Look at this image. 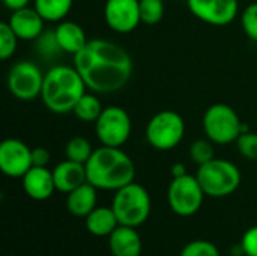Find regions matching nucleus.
Instances as JSON below:
<instances>
[{"label": "nucleus", "instance_id": "f257e3e1", "mask_svg": "<svg viewBox=\"0 0 257 256\" xmlns=\"http://www.w3.org/2000/svg\"><path fill=\"white\" fill-rule=\"evenodd\" d=\"M74 66L87 89L95 94L120 91L130 81L134 68L133 59L123 47L101 38L87 41L74 56Z\"/></svg>", "mask_w": 257, "mask_h": 256}, {"label": "nucleus", "instance_id": "f03ea898", "mask_svg": "<svg viewBox=\"0 0 257 256\" xmlns=\"http://www.w3.org/2000/svg\"><path fill=\"white\" fill-rule=\"evenodd\" d=\"M87 183L98 190H119L134 181L136 166L133 158L114 146H99L86 163Z\"/></svg>", "mask_w": 257, "mask_h": 256}, {"label": "nucleus", "instance_id": "7ed1b4c3", "mask_svg": "<svg viewBox=\"0 0 257 256\" xmlns=\"http://www.w3.org/2000/svg\"><path fill=\"white\" fill-rule=\"evenodd\" d=\"M86 89L87 86L74 65H56L45 72L39 98L50 112L66 115L74 110Z\"/></svg>", "mask_w": 257, "mask_h": 256}, {"label": "nucleus", "instance_id": "20e7f679", "mask_svg": "<svg viewBox=\"0 0 257 256\" xmlns=\"http://www.w3.org/2000/svg\"><path fill=\"white\" fill-rule=\"evenodd\" d=\"M111 208L119 225L139 228L148 220L152 210L149 192L142 184L133 181L114 192Z\"/></svg>", "mask_w": 257, "mask_h": 256}, {"label": "nucleus", "instance_id": "39448f33", "mask_svg": "<svg viewBox=\"0 0 257 256\" xmlns=\"http://www.w3.org/2000/svg\"><path fill=\"white\" fill-rule=\"evenodd\" d=\"M203 192L209 198H226L241 186V170L238 166L224 158H214L200 164L196 174Z\"/></svg>", "mask_w": 257, "mask_h": 256}, {"label": "nucleus", "instance_id": "423d86ee", "mask_svg": "<svg viewBox=\"0 0 257 256\" xmlns=\"http://www.w3.org/2000/svg\"><path fill=\"white\" fill-rule=\"evenodd\" d=\"M202 125L206 137L215 145L233 143L242 133V122L236 110L224 103L209 106L203 115Z\"/></svg>", "mask_w": 257, "mask_h": 256}, {"label": "nucleus", "instance_id": "0eeeda50", "mask_svg": "<svg viewBox=\"0 0 257 256\" xmlns=\"http://www.w3.org/2000/svg\"><path fill=\"white\" fill-rule=\"evenodd\" d=\"M185 136L184 118L175 110H161L154 115L146 125V140L158 151L176 148Z\"/></svg>", "mask_w": 257, "mask_h": 256}, {"label": "nucleus", "instance_id": "6e6552de", "mask_svg": "<svg viewBox=\"0 0 257 256\" xmlns=\"http://www.w3.org/2000/svg\"><path fill=\"white\" fill-rule=\"evenodd\" d=\"M205 196L206 195L197 177L188 174L173 178L167 190L169 207L176 216L181 217L194 216L202 208Z\"/></svg>", "mask_w": 257, "mask_h": 256}, {"label": "nucleus", "instance_id": "1a4fd4ad", "mask_svg": "<svg viewBox=\"0 0 257 256\" xmlns=\"http://www.w3.org/2000/svg\"><path fill=\"white\" fill-rule=\"evenodd\" d=\"M96 137L104 146H123L133 131L130 113L120 106L104 107L102 113L95 122Z\"/></svg>", "mask_w": 257, "mask_h": 256}, {"label": "nucleus", "instance_id": "9d476101", "mask_svg": "<svg viewBox=\"0 0 257 256\" xmlns=\"http://www.w3.org/2000/svg\"><path fill=\"white\" fill-rule=\"evenodd\" d=\"M44 72L32 60H18L8 72L6 84L9 92L20 101H33L41 97Z\"/></svg>", "mask_w": 257, "mask_h": 256}, {"label": "nucleus", "instance_id": "9b49d317", "mask_svg": "<svg viewBox=\"0 0 257 256\" xmlns=\"http://www.w3.org/2000/svg\"><path fill=\"white\" fill-rule=\"evenodd\" d=\"M190 12L211 26H227L239 12L238 0H187Z\"/></svg>", "mask_w": 257, "mask_h": 256}, {"label": "nucleus", "instance_id": "f8f14e48", "mask_svg": "<svg viewBox=\"0 0 257 256\" xmlns=\"http://www.w3.org/2000/svg\"><path fill=\"white\" fill-rule=\"evenodd\" d=\"M33 166L32 149L20 139H5L0 143V170L9 178H23Z\"/></svg>", "mask_w": 257, "mask_h": 256}, {"label": "nucleus", "instance_id": "ddd939ff", "mask_svg": "<svg viewBox=\"0 0 257 256\" xmlns=\"http://www.w3.org/2000/svg\"><path fill=\"white\" fill-rule=\"evenodd\" d=\"M104 20L116 33H130L142 23L140 0H107Z\"/></svg>", "mask_w": 257, "mask_h": 256}, {"label": "nucleus", "instance_id": "4468645a", "mask_svg": "<svg viewBox=\"0 0 257 256\" xmlns=\"http://www.w3.org/2000/svg\"><path fill=\"white\" fill-rule=\"evenodd\" d=\"M9 26L21 41H35L44 32L45 20L41 14L30 6H26L18 11H12L9 20Z\"/></svg>", "mask_w": 257, "mask_h": 256}, {"label": "nucleus", "instance_id": "2eb2a0df", "mask_svg": "<svg viewBox=\"0 0 257 256\" xmlns=\"http://www.w3.org/2000/svg\"><path fill=\"white\" fill-rule=\"evenodd\" d=\"M21 180L26 195L33 201H47L56 192L53 170L48 167L32 166Z\"/></svg>", "mask_w": 257, "mask_h": 256}, {"label": "nucleus", "instance_id": "dca6fc26", "mask_svg": "<svg viewBox=\"0 0 257 256\" xmlns=\"http://www.w3.org/2000/svg\"><path fill=\"white\" fill-rule=\"evenodd\" d=\"M108 247L111 256H140L143 241L137 228L119 225L108 237Z\"/></svg>", "mask_w": 257, "mask_h": 256}, {"label": "nucleus", "instance_id": "f3484780", "mask_svg": "<svg viewBox=\"0 0 257 256\" xmlns=\"http://www.w3.org/2000/svg\"><path fill=\"white\" fill-rule=\"evenodd\" d=\"M53 177H54L56 190L68 195L69 192L75 190L81 184L87 183L86 164L66 158L65 161L59 163L53 169Z\"/></svg>", "mask_w": 257, "mask_h": 256}, {"label": "nucleus", "instance_id": "a211bd4d", "mask_svg": "<svg viewBox=\"0 0 257 256\" xmlns=\"http://www.w3.org/2000/svg\"><path fill=\"white\" fill-rule=\"evenodd\" d=\"M98 189L90 183H84L66 196V210L75 217L86 219L95 208L98 199Z\"/></svg>", "mask_w": 257, "mask_h": 256}, {"label": "nucleus", "instance_id": "6ab92c4d", "mask_svg": "<svg viewBox=\"0 0 257 256\" xmlns=\"http://www.w3.org/2000/svg\"><path fill=\"white\" fill-rule=\"evenodd\" d=\"M54 35L62 51L72 56H75L89 41L84 29L75 21H60L54 29Z\"/></svg>", "mask_w": 257, "mask_h": 256}, {"label": "nucleus", "instance_id": "aec40b11", "mask_svg": "<svg viewBox=\"0 0 257 256\" xmlns=\"http://www.w3.org/2000/svg\"><path fill=\"white\" fill-rule=\"evenodd\" d=\"M84 220L86 229L95 237H110L119 226V220L111 207H96Z\"/></svg>", "mask_w": 257, "mask_h": 256}, {"label": "nucleus", "instance_id": "412c9836", "mask_svg": "<svg viewBox=\"0 0 257 256\" xmlns=\"http://www.w3.org/2000/svg\"><path fill=\"white\" fill-rule=\"evenodd\" d=\"M74 0H33V8L48 23H60L71 12Z\"/></svg>", "mask_w": 257, "mask_h": 256}, {"label": "nucleus", "instance_id": "4be33fe9", "mask_svg": "<svg viewBox=\"0 0 257 256\" xmlns=\"http://www.w3.org/2000/svg\"><path fill=\"white\" fill-rule=\"evenodd\" d=\"M102 110H104V107H102L99 98L95 94H87L86 92L78 100V103L75 104L72 113L81 122H96V119L99 118Z\"/></svg>", "mask_w": 257, "mask_h": 256}, {"label": "nucleus", "instance_id": "5701e85b", "mask_svg": "<svg viewBox=\"0 0 257 256\" xmlns=\"http://www.w3.org/2000/svg\"><path fill=\"white\" fill-rule=\"evenodd\" d=\"M93 148L90 145V142L86 137L81 136H74L68 140L66 146H65V155L68 160L86 164L89 161V158L93 154Z\"/></svg>", "mask_w": 257, "mask_h": 256}, {"label": "nucleus", "instance_id": "b1692460", "mask_svg": "<svg viewBox=\"0 0 257 256\" xmlns=\"http://www.w3.org/2000/svg\"><path fill=\"white\" fill-rule=\"evenodd\" d=\"M164 17V2L163 0H140V18L142 23L154 26L160 23Z\"/></svg>", "mask_w": 257, "mask_h": 256}, {"label": "nucleus", "instance_id": "393cba45", "mask_svg": "<svg viewBox=\"0 0 257 256\" xmlns=\"http://www.w3.org/2000/svg\"><path fill=\"white\" fill-rule=\"evenodd\" d=\"M214 142L209 139H199L196 142L191 143L190 146V157L194 163L205 164L211 160L215 158V148H214Z\"/></svg>", "mask_w": 257, "mask_h": 256}, {"label": "nucleus", "instance_id": "a878e982", "mask_svg": "<svg viewBox=\"0 0 257 256\" xmlns=\"http://www.w3.org/2000/svg\"><path fill=\"white\" fill-rule=\"evenodd\" d=\"M18 36L12 30L8 21L0 23V57L3 60H8L9 57L14 56L18 44Z\"/></svg>", "mask_w": 257, "mask_h": 256}, {"label": "nucleus", "instance_id": "bb28decb", "mask_svg": "<svg viewBox=\"0 0 257 256\" xmlns=\"http://www.w3.org/2000/svg\"><path fill=\"white\" fill-rule=\"evenodd\" d=\"M179 256H221L218 247L206 240H194L184 246Z\"/></svg>", "mask_w": 257, "mask_h": 256}, {"label": "nucleus", "instance_id": "cd10ccee", "mask_svg": "<svg viewBox=\"0 0 257 256\" xmlns=\"http://www.w3.org/2000/svg\"><path fill=\"white\" fill-rule=\"evenodd\" d=\"M235 143H236L238 152L244 158L250 161H257V133H253V131L242 133L236 139Z\"/></svg>", "mask_w": 257, "mask_h": 256}, {"label": "nucleus", "instance_id": "c85d7f7f", "mask_svg": "<svg viewBox=\"0 0 257 256\" xmlns=\"http://www.w3.org/2000/svg\"><path fill=\"white\" fill-rule=\"evenodd\" d=\"M35 47L38 50V53L44 57H51L57 53L62 51L57 39H56V35H54V30L53 32H42L39 35V38L35 39Z\"/></svg>", "mask_w": 257, "mask_h": 256}, {"label": "nucleus", "instance_id": "c756f323", "mask_svg": "<svg viewBox=\"0 0 257 256\" xmlns=\"http://www.w3.org/2000/svg\"><path fill=\"white\" fill-rule=\"evenodd\" d=\"M241 26L245 35L257 42V2L248 5L241 14Z\"/></svg>", "mask_w": 257, "mask_h": 256}, {"label": "nucleus", "instance_id": "7c9ffc66", "mask_svg": "<svg viewBox=\"0 0 257 256\" xmlns=\"http://www.w3.org/2000/svg\"><path fill=\"white\" fill-rule=\"evenodd\" d=\"M239 246L245 256H257V225L245 231Z\"/></svg>", "mask_w": 257, "mask_h": 256}, {"label": "nucleus", "instance_id": "2f4dec72", "mask_svg": "<svg viewBox=\"0 0 257 256\" xmlns=\"http://www.w3.org/2000/svg\"><path fill=\"white\" fill-rule=\"evenodd\" d=\"M51 160V154L44 146H36L32 149V163L38 167H47Z\"/></svg>", "mask_w": 257, "mask_h": 256}, {"label": "nucleus", "instance_id": "473e14b6", "mask_svg": "<svg viewBox=\"0 0 257 256\" xmlns=\"http://www.w3.org/2000/svg\"><path fill=\"white\" fill-rule=\"evenodd\" d=\"M3 3L12 12V11H18V9H23L26 6H29L30 0H3Z\"/></svg>", "mask_w": 257, "mask_h": 256}, {"label": "nucleus", "instance_id": "72a5a7b5", "mask_svg": "<svg viewBox=\"0 0 257 256\" xmlns=\"http://www.w3.org/2000/svg\"><path fill=\"white\" fill-rule=\"evenodd\" d=\"M182 175H187V167L185 164L182 163H176L172 166V177L173 178H178V177H182Z\"/></svg>", "mask_w": 257, "mask_h": 256}]
</instances>
